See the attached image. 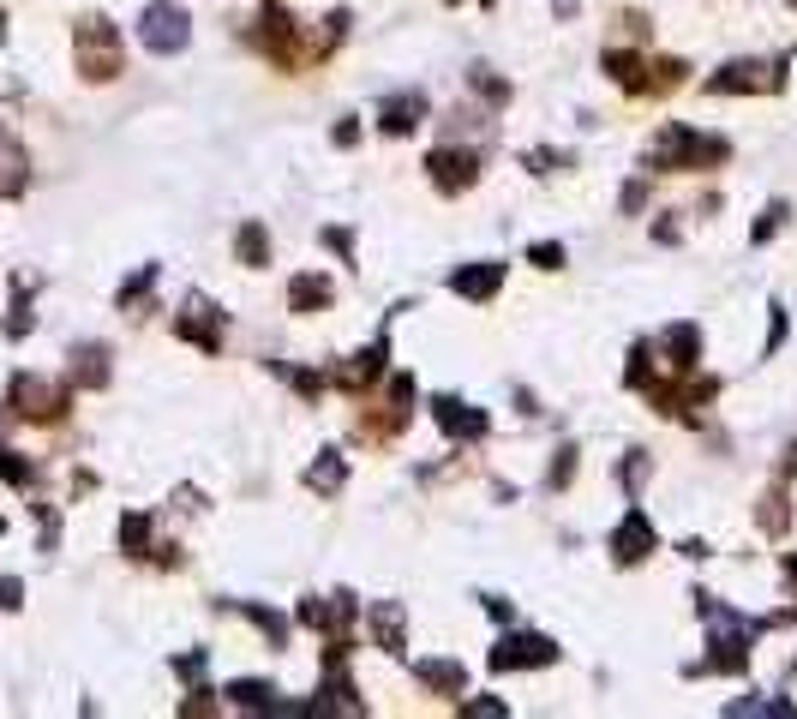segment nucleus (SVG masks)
Here are the masks:
<instances>
[{"instance_id": "1", "label": "nucleus", "mask_w": 797, "mask_h": 719, "mask_svg": "<svg viewBox=\"0 0 797 719\" xmlns=\"http://www.w3.org/2000/svg\"><path fill=\"white\" fill-rule=\"evenodd\" d=\"M726 156H732L726 138H702V132H690V126H666V132L648 144V168H660V174L702 168V162H726Z\"/></svg>"}, {"instance_id": "2", "label": "nucleus", "mask_w": 797, "mask_h": 719, "mask_svg": "<svg viewBox=\"0 0 797 719\" xmlns=\"http://www.w3.org/2000/svg\"><path fill=\"white\" fill-rule=\"evenodd\" d=\"M138 36H144L150 54H180V48L192 42V18H186V6H174V0H156V6H144Z\"/></svg>"}, {"instance_id": "3", "label": "nucleus", "mask_w": 797, "mask_h": 719, "mask_svg": "<svg viewBox=\"0 0 797 719\" xmlns=\"http://www.w3.org/2000/svg\"><path fill=\"white\" fill-rule=\"evenodd\" d=\"M78 66H84V78H96V84L120 72V36H114L108 18H84V24H78Z\"/></svg>"}, {"instance_id": "4", "label": "nucleus", "mask_w": 797, "mask_h": 719, "mask_svg": "<svg viewBox=\"0 0 797 719\" xmlns=\"http://www.w3.org/2000/svg\"><path fill=\"white\" fill-rule=\"evenodd\" d=\"M786 84V60H732L708 78L714 96H738V90H780Z\"/></svg>"}, {"instance_id": "5", "label": "nucleus", "mask_w": 797, "mask_h": 719, "mask_svg": "<svg viewBox=\"0 0 797 719\" xmlns=\"http://www.w3.org/2000/svg\"><path fill=\"white\" fill-rule=\"evenodd\" d=\"M258 42H264V54H270L282 72H294V66L306 60V48H300V24H294L282 6H264V18H258Z\"/></svg>"}, {"instance_id": "6", "label": "nucleus", "mask_w": 797, "mask_h": 719, "mask_svg": "<svg viewBox=\"0 0 797 719\" xmlns=\"http://www.w3.org/2000/svg\"><path fill=\"white\" fill-rule=\"evenodd\" d=\"M540 666H558L552 636H504L492 648V672H540Z\"/></svg>"}, {"instance_id": "7", "label": "nucleus", "mask_w": 797, "mask_h": 719, "mask_svg": "<svg viewBox=\"0 0 797 719\" xmlns=\"http://www.w3.org/2000/svg\"><path fill=\"white\" fill-rule=\"evenodd\" d=\"M360 618V600L354 594H330V600H300V624L318 630V636H348V624Z\"/></svg>"}, {"instance_id": "8", "label": "nucleus", "mask_w": 797, "mask_h": 719, "mask_svg": "<svg viewBox=\"0 0 797 719\" xmlns=\"http://www.w3.org/2000/svg\"><path fill=\"white\" fill-rule=\"evenodd\" d=\"M426 174H432L438 192H468L480 180V156L474 150H432L426 156Z\"/></svg>"}, {"instance_id": "9", "label": "nucleus", "mask_w": 797, "mask_h": 719, "mask_svg": "<svg viewBox=\"0 0 797 719\" xmlns=\"http://www.w3.org/2000/svg\"><path fill=\"white\" fill-rule=\"evenodd\" d=\"M660 546V534H654V522H648V510H630L618 528H612V558L630 570V564H642L648 552Z\"/></svg>"}, {"instance_id": "10", "label": "nucleus", "mask_w": 797, "mask_h": 719, "mask_svg": "<svg viewBox=\"0 0 797 719\" xmlns=\"http://www.w3.org/2000/svg\"><path fill=\"white\" fill-rule=\"evenodd\" d=\"M174 330H180L186 342H198L204 354H222V312H210V300H192V306L174 318Z\"/></svg>"}, {"instance_id": "11", "label": "nucleus", "mask_w": 797, "mask_h": 719, "mask_svg": "<svg viewBox=\"0 0 797 719\" xmlns=\"http://www.w3.org/2000/svg\"><path fill=\"white\" fill-rule=\"evenodd\" d=\"M432 420H438L450 438H468V444H480L486 426H492L480 408H468V402H456V396H438V402H432Z\"/></svg>"}, {"instance_id": "12", "label": "nucleus", "mask_w": 797, "mask_h": 719, "mask_svg": "<svg viewBox=\"0 0 797 719\" xmlns=\"http://www.w3.org/2000/svg\"><path fill=\"white\" fill-rule=\"evenodd\" d=\"M384 360H390V342H384V336H378V342H372V348H360V354H354V360H348V366H342V372H336V384H342V390H354V396H360V390H372V384H378V378H384Z\"/></svg>"}, {"instance_id": "13", "label": "nucleus", "mask_w": 797, "mask_h": 719, "mask_svg": "<svg viewBox=\"0 0 797 719\" xmlns=\"http://www.w3.org/2000/svg\"><path fill=\"white\" fill-rule=\"evenodd\" d=\"M420 120H426V96H420V90H396V96H384V108H378V126H384L390 138L414 132Z\"/></svg>"}, {"instance_id": "14", "label": "nucleus", "mask_w": 797, "mask_h": 719, "mask_svg": "<svg viewBox=\"0 0 797 719\" xmlns=\"http://www.w3.org/2000/svg\"><path fill=\"white\" fill-rule=\"evenodd\" d=\"M450 288L462 300H492L504 288V264H462V270H450Z\"/></svg>"}, {"instance_id": "15", "label": "nucleus", "mask_w": 797, "mask_h": 719, "mask_svg": "<svg viewBox=\"0 0 797 719\" xmlns=\"http://www.w3.org/2000/svg\"><path fill=\"white\" fill-rule=\"evenodd\" d=\"M660 348H666V366L690 378V372H696V360H702V330H696V324H672V330L660 336Z\"/></svg>"}, {"instance_id": "16", "label": "nucleus", "mask_w": 797, "mask_h": 719, "mask_svg": "<svg viewBox=\"0 0 797 719\" xmlns=\"http://www.w3.org/2000/svg\"><path fill=\"white\" fill-rule=\"evenodd\" d=\"M414 678H420L426 690H438V696H462V690H468V672H462L456 660H414Z\"/></svg>"}, {"instance_id": "17", "label": "nucleus", "mask_w": 797, "mask_h": 719, "mask_svg": "<svg viewBox=\"0 0 797 719\" xmlns=\"http://www.w3.org/2000/svg\"><path fill=\"white\" fill-rule=\"evenodd\" d=\"M234 258H240L246 270H264V264H270V228H264V222H240V234H234Z\"/></svg>"}, {"instance_id": "18", "label": "nucleus", "mask_w": 797, "mask_h": 719, "mask_svg": "<svg viewBox=\"0 0 797 719\" xmlns=\"http://www.w3.org/2000/svg\"><path fill=\"white\" fill-rule=\"evenodd\" d=\"M330 294H336L330 276H294V282H288V306H294V312H324Z\"/></svg>"}, {"instance_id": "19", "label": "nucleus", "mask_w": 797, "mask_h": 719, "mask_svg": "<svg viewBox=\"0 0 797 719\" xmlns=\"http://www.w3.org/2000/svg\"><path fill=\"white\" fill-rule=\"evenodd\" d=\"M342 480H348V462H342L336 450H324V456L306 468V486H312V492H324V498H330V492H342Z\"/></svg>"}, {"instance_id": "20", "label": "nucleus", "mask_w": 797, "mask_h": 719, "mask_svg": "<svg viewBox=\"0 0 797 719\" xmlns=\"http://www.w3.org/2000/svg\"><path fill=\"white\" fill-rule=\"evenodd\" d=\"M372 636H378L384 654H402V606H396V600L372 606Z\"/></svg>"}, {"instance_id": "21", "label": "nucleus", "mask_w": 797, "mask_h": 719, "mask_svg": "<svg viewBox=\"0 0 797 719\" xmlns=\"http://www.w3.org/2000/svg\"><path fill=\"white\" fill-rule=\"evenodd\" d=\"M228 702H234L240 714H282V702H276L270 684H228Z\"/></svg>"}, {"instance_id": "22", "label": "nucleus", "mask_w": 797, "mask_h": 719, "mask_svg": "<svg viewBox=\"0 0 797 719\" xmlns=\"http://www.w3.org/2000/svg\"><path fill=\"white\" fill-rule=\"evenodd\" d=\"M234 606H240V612H246L264 636H270V648H288V618H276V612H264V606H246V600H234Z\"/></svg>"}, {"instance_id": "23", "label": "nucleus", "mask_w": 797, "mask_h": 719, "mask_svg": "<svg viewBox=\"0 0 797 719\" xmlns=\"http://www.w3.org/2000/svg\"><path fill=\"white\" fill-rule=\"evenodd\" d=\"M756 522H762V534H786V522H792V510H786V492H768Z\"/></svg>"}, {"instance_id": "24", "label": "nucleus", "mask_w": 797, "mask_h": 719, "mask_svg": "<svg viewBox=\"0 0 797 719\" xmlns=\"http://www.w3.org/2000/svg\"><path fill=\"white\" fill-rule=\"evenodd\" d=\"M468 84H474L486 102H510V84H504V78H492L486 66H474V72H468Z\"/></svg>"}, {"instance_id": "25", "label": "nucleus", "mask_w": 797, "mask_h": 719, "mask_svg": "<svg viewBox=\"0 0 797 719\" xmlns=\"http://www.w3.org/2000/svg\"><path fill=\"white\" fill-rule=\"evenodd\" d=\"M618 480H624V492H630V498H642V486H648V456H642V450H630V462H624V474H618Z\"/></svg>"}, {"instance_id": "26", "label": "nucleus", "mask_w": 797, "mask_h": 719, "mask_svg": "<svg viewBox=\"0 0 797 719\" xmlns=\"http://www.w3.org/2000/svg\"><path fill=\"white\" fill-rule=\"evenodd\" d=\"M546 480H552V492H564V486L576 480V450H570V444L558 450V462H552V474H546Z\"/></svg>"}, {"instance_id": "27", "label": "nucleus", "mask_w": 797, "mask_h": 719, "mask_svg": "<svg viewBox=\"0 0 797 719\" xmlns=\"http://www.w3.org/2000/svg\"><path fill=\"white\" fill-rule=\"evenodd\" d=\"M780 228H786V204H768V216H762V222H756V234H750V240H756V246H762V240H774V234H780Z\"/></svg>"}, {"instance_id": "28", "label": "nucleus", "mask_w": 797, "mask_h": 719, "mask_svg": "<svg viewBox=\"0 0 797 719\" xmlns=\"http://www.w3.org/2000/svg\"><path fill=\"white\" fill-rule=\"evenodd\" d=\"M528 162H534V174H552V168H570V150H534Z\"/></svg>"}, {"instance_id": "29", "label": "nucleus", "mask_w": 797, "mask_h": 719, "mask_svg": "<svg viewBox=\"0 0 797 719\" xmlns=\"http://www.w3.org/2000/svg\"><path fill=\"white\" fill-rule=\"evenodd\" d=\"M528 258H534L540 270H558V264H564V246H558V240H540V246H534Z\"/></svg>"}, {"instance_id": "30", "label": "nucleus", "mask_w": 797, "mask_h": 719, "mask_svg": "<svg viewBox=\"0 0 797 719\" xmlns=\"http://www.w3.org/2000/svg\"><path fill=\"white\" fill-rule=\"evenodd\" d=\"M120 540H126L132 552H144V540H150V522H144V516H126V528H120Z\"/></svg>"}, {"instance_id": "31", "label": "nucleus", "mask_w": 797, "mask_h": 719, "mask_svg": "<svg viewBox=\"0 0 797 719\" xmlns=\"http://www.w3.org/2000/svg\"><path fill=\"white\" fill-rule=\"evenodd\" d=\"M462 714H474V719H504L510 708H504V702H492V696H480V702H462Z\"/></svg>"}, {"instance_id": "32", "label": "nucleus", "mask_w": 797, "mask_h": 719, "mask_svg": "<svg viewBox=\"0 0 797 719\" xmlns=\"http://www.w3.org/2000/svg\"><path fill=\"white\" fill-rule=\"evenodd\" d=\"M294 390H300V396H324V378H318V372H294Z\"/></svg>"}, {"instance_id": "33", "label": "nucleus", "mask_w": 797, "mask_h": 719, "mask_svg": "<svg viewBox=\"0 0 797 719\" xmlns=\"http://www.w3.org/2000/svg\"><path fill=\"white\" fill-rule=\"evenodd\" d=\"M642 204H648V186H642V180H630V186H624V210H642Z\"/></svg>"}, {"instance_id": "34", "label": "nucleus", "mask_w": 797, "mask_h": 719, "mask_svg": "<svg viewBox=\"0 0 797 719\" xmlns=\"http://www.w3.org/2000/svg\"><path fill=\"white\" fill-rule=\"evenodd\" d=\"M180 678L198 684V678H204V654H186V660H180Z\"/></svg>"}, {"instance_id": "35", "label": "nucleus", "mask_w": 797, "mask_h": 719, "mask_svg": "<svg viewBox=\"0 0 797 719\" xmlns=\"http://www.w3.org/2000/svg\"><path fill=\"white\" fill-rule=\"evenodd\" d=\"M552 6H558V12H564V18H576V0H552Z\"/></svg>"}, {"instance_id": "36", "label": "nucleus", "mask_w": 797, "mask_h": 719, "mask_svg": "<svg viewBox=\"0 0 797 719\" xmlns=\"http://www.w3.org/2000/svg\"><path fill=\"white\" fill-rule=\"evenodd\" d=\"M786 582H792V588H797V552H792V558H786Z\"/></svg>"}, {"instance_id": "37", "label": "nucleus", "mask_w": 797, "mask_h": 719, "mask_svg": "<svg viewBox=\"0 0 797 719\" xmlns=\"http://www.w3.org/2000/svg\"><path fill=\"white\" fill-rule=\"evenodd\" d=\"M792 6H797V0H792Z\"/></svg>"}]
</instances>
